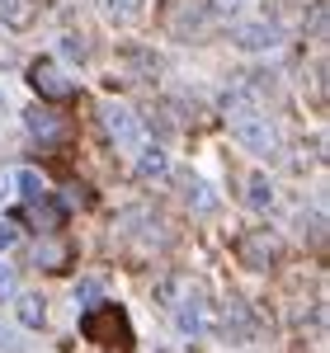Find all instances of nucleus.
Instances as JSON below:
<instances>
[{
    "instance_id": "1",
    "label": "nucleus",
    "mask_w": 330,
    "mask_h": 353,
    "mask_svg": "<svg viewBox=\"0 0 330 353\" xmlns=\"http://www.w3.org/2000/svg\"><path fill=\"white\" fill-rule=\"evenodd\" d=\"M81 334L90 344H104V349H118V353L133 349V325L118 306H90L81 316Z\"/></svg>"
},
{
    "instance_id": "2",
    "label": "nucleus",
    "mask_w": 330,
    "mask_h": 353,
    "mask_svg": "<svg viewBox=\"0 0 330 353\" xmlns=\"http://www.w3.org/2000/svg\"><path fill=\"white\" fill-rule=\"evenodd\" d=\"M231 132H236V141H241L246 151H255V156H274L278 151V132H274V123H269L264 113H241V118H231Z\"/></svg>"
},
{
    "instance_id": "3",
    "label": "nucleus",
    "mask_w": 330,
    "mask_h": 353,
    "mask_svg": "<svg viewBox=\"0 0 330 353\" xmlns=\"http://www.w3.org/2000/svg\"><path fill=\"white\" fill-rule=\"evenodd\" d=\"M278 254H283V245H278L274 231H246V236L236 241V259H241L246 269H255V273L274 269Z\"/></svg>"
},
{
    "instance_id": "4",
    "label": "nucleus",
    "mask_w": 330,
    "mask_h": 353,
    "mask_svg": "<svg viewBox=\"0 0 330 353\" xmlns=\"http://www.w3.org/2000/svg\"><path fill=\"white\" fill-rule=\"evenodd\" d=\"M104 132H109V141L118 146V151H133V146H142V123L133 109H123V104H104Z\"/></svg>"
},
{
    "instance_id": "5",
    "label": "nucleus",
    "mask_w": 330,
    "mask_h": 353,
    "mask_svg": "<svg viewBox=\"0 0 330 353\" xmlns=\"http://www.w3.org/2000/svg\"><path fill=\"white\" fill-rule=\"evenodd\" d=\"M28 85H33V90H38L43 99H57V104L76 94V85L66 81V76L57 71L52 61H33V66H28Z\"/></svg>"
},
{
    "instance_id": "6",
    "label": "nucleus",
    "mask_w": 330,
    "mask_h": 353,
    "mask_svg": "<svg viewBox=\"0 0 330 353\" xmlns=\"http://www.w3.org/2000/svg\"><path fill=\"white\" fill-rule=\"evenodd\" d=\"M231 38H236V48H246V52H274L283 33H278L274 24H236Z\"/></svg>"
},
{
    "instance_id": "7",
    "label": "nucleus",
    "mask_w": 330,
    "mask_h": 353,
    "mask_svg": "<svg viewBox=\"0 0 330 353\" xmlns=\"http://www.w3.org/2000/svg\"><path fill=\"white\" fill-rule=\"evenodd\" d=\"M33 264H38V269H48V273L66 269V264H71V245L52 241V236H48V241H38V245H33Z\"/></svg>"
},
{
    "instance_id": "8",
    "label": "nucleus",
    "mask_w": 330,
    "mask_h": 353,
    "mask_svg": "<svg viewBox=\"0 0 330 353\" xmlns=\"http://www.w3.org/2000/svg\"><path fill=\"white\" fill-rule=\"evenodd\" d=\"M175 321H179L184 334H203V325H208V306H203V297L193 292V297L175 301Z\"/></svg>"
},
{
    "instance_id": "9",
    "label": "nucleus",
    "mask_w": 330,
    "mask_h": 353,
    "mask_svg": "<svg viewBox=\"0 0 330 353\" xmlns=\"http://www.w3.org/2000/svg\"><path fill=\"white\" fill-rule=\"evenodd\" d=\"M28 132L38 137V141H61V132H66V123L57 118L52 109H28Z\"/></svg>"
},
{
    "instance_id": "10",
    "label": "nucleus",
    "mask_w": 330,
    "mask_h": 353,
    "mask_svg": "<svg viewBox=\"0 0 330 353\" xmlns=\"http://www.w3.org/2000/svg\"><path fill=\"white\" fill-rule=\"evenodd\" d=\"M222 325H226V334H236V339H250L255 334V321H250V311H246V301H226V311H222Z\"/></svg>"
},
{
    "instance_id": "11",
    "label": "nucleus",
    "mask_w": 330,
    "mask_h": 353,
    "mask_svg": "<svg viewBox=\"0 0 330 353\" xmlns=\"http://www.w3.org/2000/svg\"><path fill=\"white\" fill-rule=\"evenodd\" d=\"M24 217L33 221L38 231H57V226H61V208H57L52 198L43 193V198H33V203H28V212H24Z\"/></svg>"
},
{
    "instance_id": "12",
    "label": "nucleus",
    "mask_w": 330,
    "mask_h": 353,
    "mask_svg": "<svg viewBox=\"0 0 330 353\" xmlns=\"http://www.w3.org/2000/svg\"><path fill=\"white\" fill-rule=\"evenodd\" d=\"M14 311H19V321L28 330H43V321H48V301L38 297V292H19L14 297Z\"/></svg>"
},
{
    "instance_id": "13",
    "label": "nucleus",
    "mask_w": 330,
    "mask_h": 353,
    "mask_svg": "<svg viewBox=\"0 0 330 353\" xmlns=\"http://www.w3.org/2000/svg\"><path fill=\"white\" fill-rule=\"evenodd\" d=\"M99 10L113 24H137L142 19V0H99Z\"/></svg>"
},
{
    "instance_id": "14",
    "label": "nucleus",
    "mask_w": 330,
    "mask_h": 353,
    "mask_svg": "<svg viewBox=\"0 0 330 353\" xmlns=\"http://www.w3.org/2000/svg\"><path fill=\"white\" fill-rule=\"evenodd\" d=\"M165 170H170V161H165L161 146H142V156H137V174L142 179H161Z\"/></svg>"
},
{
    "instance_id": "15",
    "label": "nucleus",
    "mask_w": 330,
    "mask_h": 353,
    "mask_svg": "<svg viewBox=\"0 0 330 353\" xmlns=\"http://www.w3.org/2000/svg\"><path fill=\"white\" fill-rule=\"evenodd\" d=\"M0 19L10 28H28L33 24V0H0Z\"/></svg>"
},
{
    "instance_id": "16",
    "label": "nucleus",
    "mask_w": 330,
    "mask_h": 353,
    "mask_svg": "<svg viewBox=\"0 0 330 353\" xmlns=\"http://www.w3.org/2000/svg\"><path fill=\"white\" fill-rule=\"evenodd\" d=\"M184 198H189V208H198V212H213V208H217L213 189H208L203 179H193V174H184Z\"/></svg>"
},
{
    "instance_id": "17",
    "label": "nucleus",
    "mask_w": 330,
    "mask_h": 353,
    "mask_svg": "<svg viewBox=\"0 0 330 353\" xmlns=\"http://www.w3.org/2000/svg\"><path fill=\"white\" fill-rule=\"evenodd\" d=\"M246 203H250V208H260V212L274 203V189H269L264 174H250V179H246Z\"/></svg>"
},
{
    "instance_id": "18",
    "label": "nucleus",
    "mask_w": 330,
    "mask_h": 353,
    "mask_svg": "<svg viewBox=\"0 0 330 353\" xmlns=\"http://www.w3.org/2000/svg\"><path fill=\"white\" fill-rule=\"evenodd\" d=\"M19 193H24L28 203H33V198H43V193H48V189H43V179H38L33 170H24V174H19Z\"/></svg>"
},
{
    "instance_id": "19",
    "label": "nucleus",
    "mask_w": 330,
    "mask_h": 353,
    "mask_svg": "<svg viewBox=\"0 0 330 353\" xmlns=\"http://www.w3.org/2000/svg\"><path fill=\"white\" fill-rule=\"evenodd\" d=\"M61 52L71 57V61H85V57H90V43H85V38H76V33H71V38H66V43H61Z\"/></svg>"
},
{
    "instance_id": "20",
    "label": "nucleus",
    "mask_w": 330,
    "mask_h": 353,
    "mask_svg": "<svg viewBox=\"0 0 330 353\" xmlns=\"http://www.w3.org/2000/svg\"><path fill=\"white\" fill-rule=\"evenodd\" d=\"M208 10H213L217 19H231V14H241V0H213Z\"/></svg>"
},
{
    "instance_id": "21",
    "label": "nucleus",
    "mask_w": 330,
    "mask_h": 353,
    "mask_svg": "<svg viewBox=\"0 0 330 353\" xmlns=\"http://www.w3.org/2000/svg\"><path fill=\"white\" fill-rule=\"evenodd\" d=\"M0 297H14V269L0 264Z\"/></svg>"
},
{
    "instance_id": "22",
    "label": "nucleus",
    "mask_w": 330,
    "mask_h": 353,
    "mask_svg": "<svg viewBox=\"0 0 330 353\" xmlns=\"http://www.w3.org/2000/svg\"><path fill=\"white\" fill-rule=\"evenodd\" d=\"M99 297V283H95V278H90V283H81V288H76V301H85V306H90V301Z\"/></svg>"
},
{
    "instance_id": "23",
    "label": "nucleus",
    "mask_w": 330,
    "mask_h": 353,
    "mask_svg": "<svg viewBox=\"0 0 330 353\" xmlns=\"http://www.w3.org/2000/svg\"><path fill=\"white\" fill-rule=\"evenodd\" d=\"M14 236H19V231H14V221H5V226H0V250H10Z\"/></svg>"
},
{
    "instance_id": "24",
    "label": "nucleus",
    "mask_w": 330,
    "mask_h": 353,
    "mask_svg": "<svg viewBox=\"0 0 330 353\" xmlns=\"http://www.w3.org/2000/svg\"><path fill=\"white\" fill-rule=\"evenodd\" d=\"M0 349H5V353H14V349H19V339H14V334H10L5 325H0Z\"/></svg>"
}]
</instances>
